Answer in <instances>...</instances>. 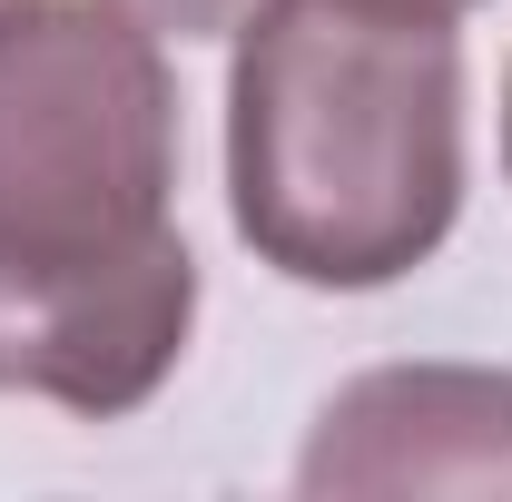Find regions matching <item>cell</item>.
Here are the masks:
<instances>
[{
    "mask_svg": "<svg viewBox=\"0 0 512 502\" xmlns=\"http://www.w3.org/2000/svg\"><path fill=\"white\" fill-rule=\"evenodd\" d=\"M0 10H10V0H0Z\"/></svg>",
    "mask_w": 512,
    "mask_h": 502,
    "instance_id": "8",
    "label": "cell"
},
{
    "mask_svg": "<svg viewBox=\"0 0 512 502\" xmlns=\"http://www.w3.org/2000/svg\"><path fill=\"white\" fill-rule=\"evenodd\" d=\"M424 10H473V0H424Z\"/></svg>",
    "mask_w": 512,
    "mask_h": 502,
    "instance_id": "7",
    "label": "cell"
},
{
    "mask_svg": "<svg viewBox=\"0 0 512 502\" xmlns=\"http://www.w3.org/2000/svg\"><path fill=\"white\" fill-rule=\"evenodd\" d=\"M503 168H512V79H503Z\"/></svg>",
    "mask_w": 512,
    "mask_h": 502,
    "instance_id": "6",
    "label": "cell"
},
{
    "mask_svg": "<svg viewBox=\"0 0 512 502\" xmlns=\"http://www.w3.org/2000/svg\"><path fill=\"white\" fill-rule=\"evenodd\" d=\"M296 493H512V375L503 365L355 375L316 414Z\"/></svg>",
    "mask_w": 512,
    "mask_h": 502,
    "instance_id": "4",
    "label": "cell"
},
{
    "mask_svg": "<svg viewBox=\"0 0 512 502\" xmlns=\"http://www.w3.org/2000/svg\"><path fill=\"white\" fill-rule=\"evenodd\" d=\"M197 325V256L158 237L99 266H0V394L119 424L178 375Z\"/></svg>",
    "mask_w": 512,
    "mask_h": 502,
    "instance_id": "3",
    "label": "cell"
},
{
    "mask_svg": "<svg viewBox=\"0 0 512 502\" xmlns=\"http://www.w3.org/2000/svg\"><path fill=\"white\" fill-rule=\"evenodd\" d=\"M463 207V40L424 0H266L227 69V217L256 266L365 296Z\"/></svg>",
    "mask_w": 512,
    "mask_h": 502,
    "instance_id": "1",
    "label": "cell"
},
{
    "mask_svg": "<svg viewBox=\"0 0 512 502\" xmlns=\"http://www.w3.org/2000/svg\"><path fill=\"white\" fill-rule=\"evenodd\" d=\"M119 10H138L148 30H178V40H227V30H247L266 0H119Z\"/></svg>",
    "mask_w": 512,
    "mask_h": 502,
    "instance_id": "5",
    "label": "cell"
},
{
    "mask_svg": "<svg viewBox=\"0 0 512 502\" xmlns=\"http://www.w3.org/2000/svg\"><path fill=\"white\" fill-rule=\"evenodd\" d=\"M178 79L119 0L0 10V266H99L178 237Z\"/></svg>",
    "mask_w": 512,
    "mask_h": 502,
    "instance_id": "2",
    "label": "cell"
}]
</instances>
